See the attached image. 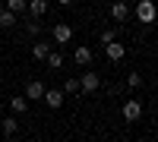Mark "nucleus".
Returning a JSON list of instances; mask_svg holds the SVG:
<instances>
[{
    "instance_id": "obj_1",
    "label": "nucleus",
    "mask_w": 158,
    "mask_h": 142,
    "mask_svg": "<svg viewBox=\"0 0 158 142\" xmlns=\"http://www.w3.org/2000/svg\"><path fill=\"white\" fill-rule=\"evenodd\" d=\"M120 114H123V120H127V123H136V120L142 117V101H139V98L123 101V111H120Z\"/></svg>"
},
{
    "instance_id": "obj_2",
    "label": "nucleus",
    "mask_w": 158,
    "mask_h": 142,
    "mask_svg": "<svg viewBox=\"0 0 158 142\" xmlns=\"http://www.w3.org/2000/svg\"><path fill=\"white\" fill-rule=\"evenodd\" d=\"M101 88V76L98 73H82V79H79V92H85V95H92V92H98Z\"/></svg>"
},
{
    "instance_id": "obj_3",
    "label": "nucleus",
    "mask_w": 158,
    "mask_h": 142,
    "mask_svg": "<svg viewBox=\"0 0 158 142\" xmlns=\"http://www.w3.org/2000/svg\"><path fill=\"white\" fill-rule=\"evenodd\" d=\"M51 38H54V44H70V38H73V25L57 22L54 29H51Z\"/></svg>"
},
{
    "instance_id": "obj_4",
    "label": "nucleus",
    "mask_w": 158,
    "mask_h": 142,
    "mask_svg": "<svg viewBox=\"0 0 158 142\" xmlns=\"http://www.w3.org/2000/svg\"><path fill=\"white\" fill-rule=\"evenodd\" d=\"M44 88H48V85H44L41 79H32V82H25V95H22V98H25V101H41V98H44Z\"/></svg>"
},
{
    "instance_id": "obj_5",
    "label": "nucleus",
    "mask_w": 158,
    "mask_h": 142,
    "mask_svg": "<svg viewBox=\"0 0 158 142\" xmlns=\"http://www.w3.org/2000/svg\"><path fill=\"white\" fill-rule=\"evenodd\" d=\"M136 16H139V22H155V3H152V0H139V3H136Z\"/></svg>"
},
{
    "instance_id": "obj_6",
    "label": "nucleus",
    "mask_w": 158,
    "mask_h": 142,
    "mask_svg": "<svg viewBox=\"0 0 158 142\" xmlns=\"http://www.w3.org/2000/svg\"><path fill=\"white\" fill-rule=\"evenodd\" d=\"M73 60L79 63V67H92V60H95V51H92L89 44H82V47H76V51H73Z\"/></svg>"
},
{
    "instance_id": "obj_7",
    "label": "nucleus",
    "mask_w": 158,
    "mask_h": 142,
    "mask_svg": "<svg viewBox=\"0 0 158 142\" xmlns=\"http://www.w3.org/2000/svg\"><path fill=\"white\" fill-rule=\"evenodd\" d=\"M41 101L51 111H57V108H63V92H60V88H44V98Z\"/></svg>"
},
{
    "instance_id": "obj_8",
    "label": "nucleus",
    "mask_w": 158,
    "mask_h": 142,
    "mask_svg": "<svg viewBox=\"0 0 158 142\" xmlns=\"http://www.w3.org/2000/svg\"><path fill=\"white\" fill-rule=\"evenodd\" d=\"M123 54H127V47H123L120 41H111V44H104V57H108L111 63H117V60H123Z\"/></svg>"
},
{
    "instance_id": "obj_9",
    "label": "nucleus",
    "mask_w": 158,
    "mask_h": 142,
    "mask_svg": "<svg viewBox=\"0 0 158 142\" xmlns=\"http://www.w3.org/2000/svg\"><path fill=\"white\" fill-rule=\"evenodd\" d=\"M25 13H29L32 19H41L48 13V0H29V3H25Z\"/></svg>"
},
{
    "instance_id": "obj_10",
    "label": "nucleus",
    "mask_w": 158,
    "mask_h": 142,
    "mask_svg": "<svg viewBox=\"0 0 158 142\" xmlns=\"http://www.w3.org/2000/svg\"><path fill=\"white\" fill-rule=\"evenodd\" d=\"M51 51H54V44H51V41H41V38H38V41L32 44V60H44Z\"/></svg>"
},
{
    "instance_id": "obj_11",
    "label": "nucleus",
    "mask_w": 158,
    "mask_h": 142,
    "mask_svg": "<svg viewBox=\"0 0 158 142\" xmlns=\"http://www.w3.org/2000/svg\"><path fill=\"white\" fill-rule=\"evenodd\" d=\"M0 133L10 136V139L19 133V120H16V114H13V117H6V120H0Z\"/></svg>"
},
{
    "instance_id": "obj_12",
    "label": "nucleus",
    "mask_w": 158,
    "mask_h": 142,
    "mask_svg": "<svg viewBox=\"0 0 158 142\" xmlns=\"http://www.w3.org/2000/svg\"><path fill=\"white\" fill-rule=\"evenodd\" d=\"M127 16H130V6L123 3V0H117V3L111 6V19H114V22H123Z\"/></svg>"
},
{
    "instance_id": "obj_13",
    "label": "nucleus",
    "mask_w": 158,
    "mask_h": 142,
    "mask_svg": "<svg viewBox=\"0 0 158 142\" xmlns=\"http://www.w3.org/2000/svg\"><path fill=\"white\" fill-rule=\"evenodd\" d=\"M10 111L19 117V114H25V111H29V101H25L22 95H13V98H10Z\"/></svg>"
},
{
    "instance_id": "obj_14",
    "label": "nucleus",
    "mask_w": 158,
    "mask_h": 142,
    "mask_svg": "<svg viewBox=\"0 0 158 142\" xmlns=\"http://www.w3.org/2000/svg\"><path fill=\"white\" fill-rule=\"evenodd\" d=\"M19 22L16 13H10V10H0V29H13V25Z\"/></svg>"
},
{
    "instance_id": "obj_15",
    "label": "nucleus",
    "mask_w": 158,
    "mask_h": 142,
    "mask_svg": "<svg viewBox=\"0 0 158 142\" xmlns=\"http://www.w3.org/2000/svg\"><path fill=\"white\" fill-rule=\"evenodd\" d=\"M44 63H48L51 70H60L63 67V54H60V51H51V54L44 57Z\"/></svg>"
},
{
    "instance_id": "obj_16",
    "label": "nucleus",
    "mask_w": 158,
    "mask_h": 142,
    "mask_svg": "<svg viewBox=\"0 0 158 142\" xmlns=\"http://www.w3.org/2000/svg\"><path fill=\"white\" fill-rule=\"evenodd\" d=\"M25 3H29V0H6V10L16 13V16H22V13H25Z\"/></svg>"
},
{
    "instance_id": "obj_17",
    "label": "nucleus",
    "mask_w": 158,
    "mask_h": 142,
    "mask_svg": "<svg viewBox=\"0 0 158 142\" xmlns=\"http://www.w3.org/2000/svg\"><path fill=\"white\" fill-rule=\"evenodd\" d=\"M60 92H67V95H76V92H79V79H76V76H70V79L63 82V88H60Z\"/></svg>"
},
{
    "instance_id": "obj_18",
    "label": "nucleus",
    "mask_w": 158,
    "mask_h": 142,
    "mask_svg": "<svg viewBox=\"0 0 158 142\" xmlns=\"http://www.w3.org/2000/svg\"><path fill=\"white\" fill-rule=\"evenodd\" d=\"M111 41H117V25H111V29L101 32V44H111Z\"/></svg>"
},
{
    "instance_id": "obj_19",
    "label": "nucleus",
    "mask_w": 158,
    "mask_h": 142,
    "mask_svg": "<svg viewBox=\"0 0 158 142\" xmlns=\"http://www.w3.org/2000/svg\"><path fill=\"white\" fill-rule=\"evenodd\" d=\"M25 32H29V35H41V22H38V19H29V22H25Z\"/></svg>"
},
{
    "instance_id": "obj_20",
    "label": "nucleus",
    "mask_w": 158,
    "mask_h": 142,
    "mask_svg": "<svg viewBox=\"0 0 158 142\" xmlns=\"http://www.w3.org/2000/svg\"><path fill=\"white\" fill-rule=\"evenodd\" d=\"M127 85H130V88H139V85H142V73H130V76H127Z\"/></svg>"
},
{
    "instance_id": "obj_21",
    "label": "nucleus",
    "mask_w": 158,
    "mask_h": 142,
    "mask_svg": "<svg viewBox=\"0 0 158 142\" xmlns=\"http://www.w3.org/2000/svg\"><path fill=\"white\" fill-rule=\"evenodd\" d=\"M57 3H60V6H70V3H73V0H57Z\"/></svg>"
},
{
    "instance_id": "obj_22",
    "label": "nucleus",
    "mask_w": 158,
    "mask_h": 142,
    "mask_svg": "<svg viewBox=\"0 0 158 142\" xmlns=\"http://www.w3.org/2000/svg\"><path fill=\"white\" fill-rule=\"evenodd\" d=\"M0 85H3V76H0Z\"/></svg>"
}]
</instances>
